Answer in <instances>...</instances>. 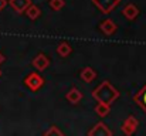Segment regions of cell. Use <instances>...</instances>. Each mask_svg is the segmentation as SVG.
Segmentation results:
<instances>
[{
  "label": "cell",
  "mask_w": 146,
  "mask_h": 136,
  "mask_svg": "<svg viewBox=\"0 0 146 136\" xmlns=\"http://www.w3.org/2000/svg\"><path fill=\"white\" fill-rule=\"evenodd\" d=\"M80 78H81L82 81H85V82H92V81L97 78V72H95V70H94L92 67H85V68L81 70Z\"/></svg>",
  "instance_id": "7c38bea8"
},
{
  "label": "cell",
  "mask_w": 146,
  "mask_h": 136,
  "mask_svg": "<svg viewBox=\"0 0 146 136\" xmlns=\"http://www.w3.org/2000/svg\"><path fill=\"white\" fill-rule=\"evenodd\" d=\"M99 30L102 31L104 36L111 37V36H113V34L116 33L118 26H116L115 21H112L111 19H104V20H101V23H99Z\"/></svg>",
  "instance_id": "5b68a950"
},
{
  "label": "cell",
  "mask_w": 146,
  "mask_h": 136,
  "mask_svg": "<svg viewBox=\"0 0 146 136\" xmlns=\"http://www.w3.org/2000/svg\"><path fill=\"white\" fill-rule=\"evenodd\" d=\"M4 60H6V57L0 52V64H3V62H4Z\"/></svg>",
  "instance_id": "d6986e66"
},
{
  "label": "cell",
  "mask_w": 146,
  "mask_h": 136,
  "mask_svg": "<svg viewBox=\"0 0 146 136\" xmlns=\"http://www.w3.org/2000/svg\"><path fill=\"white\" fill-rule=\"evenodd\" d=\"M65 99H67L71 105H77V103H80V102H81V99H82V92L78 90V88L72 87L71 90L67 92Z\"/></svg>",
  "instance_id": "30bf717a"
},
{
  "label": "cell",
  "mask_w": 146,
  "mask_h": 136,
  "mask_svg": "<svg viewBox=\"0 0 146 136\" xmlns=\"http://www.w3.org/2000/svg\"><path fill=\"white\" fill-rule=\"evenodd\" d=\"M7 3L10 4V7H11L16 13L23 14V13H24V10L31 4V0H9Z\"/></svg>",
  "instance_id": "ba28073f"
},
{
  "label": "cell",
  "mask_w": 146,
  "mask_h": 136,
  "mask_svg": "<svg viewBox=\"0 0 146 136\" xmlns=\"http://www.w3.org/2000/svg\"><path fill=\"white\" fill-rule=\"evenodd\" d=\"M91 1L102 14H109L121 3V0H91Z\"/></svg>",
  "instance_id": "3957f363"
},
{
  "label": "cell",
  "mask_w": 146,
  "mask_h": 136,
  "mask_svg": "<svg viewBox=\"0 0 146 136\" xmlns=\"http://www.w3.org/2000/svg\"><path fill=\"white\" fill-rule=\"evenodd\" d=\"M6 6H7V0H0V11H1Z\"/></svg>",
  "instance_id": "ac0fdd59"
},
{
  "label": "cell",
  "mask_w": 146,
  "mask_h": 136,
  "mask_svg": "<svg viewBox=\"0 0 146 136\" xmlns=\"http://www.w3.org/2000/svg\"><path fill=\"white\" fill-rule=\"evenodd\" d=\"M24 14L30 19V20H37L40 16H41V10H40V7L38 6H36V4H30L26 10H24Z\"/></svg>",
  "instance_id": "4fadbf2b"
},
{
  "label": "cell",
  "mask_w": 146,
  "mask_h": 136,
  "mask_svg": "<svg viewBox=\"0 0 146 136\" xmlns=\"http://www.w3.org/2000/svg\"><path fill=\"white\" fill-rule=\"evenodd\" d=\"M44 136H62V132L55 125H52V126H50L48 131L44 132Z\"/></svg>",
  "instance_id": "e0dca14e"
},
{
  "label": "cell",
  "mask_w": 146,
  "mask_h": 136,
  "mask_svg": "<svg viewBox=\"0 0 146 136\" xmlns=\"http://www.w3.org/2000/svg\"><path fill=\"white\" fill-rule=\"evenodd\" d=\"M122 14L128 19V20H135L138 16H139V9H138V6L136 4H133V3H128L123 9H122Z\"/></svg>",
  "instance_id": "9c48e42d"
},
{
  "label": "cell",
  "mask_w": 146,
  "mask_h": 136,
  "mask_svg": "<svg viewBox=\"0 0 146 136\" xmlns=\"http://www.w3.org/2000/svg\"><path fill=\"white\" fill-rule=\"evenodd\" d=\"M24 85L33 92H37L38 90L43 88L44 85V78L38 74V72H30L26 78H24Z\"/></svg>",
  "instance_id": "7a4b0ae2"
},
{
  "label": "cell",
  "mask_w": 146,
  "mask_h": 136,
  "mask_svg": "<svg viewBox=\"0 0 146 136\" xmlns=\"http://www.w3.org/2000/svg\"><path fill=\"white\" fill-rule=\"evenodd\" d=\"M138 126H139V121H138L135 116L131 115V116H128V118L122 122L121 129H122V132H123L126 136H131V135H133V133L136 132Z\"/></svg>",
  "instance_id": "277c9868"
},
{
  "label": "cell",
  "mask_w": 146,
  "mask_h": 136,
  "mask_svg": "<svg viewBox=\"0 0 146 136\" xmlns=\"http://www.w3.org/2000/svg\"><path fill=\"white\" fill-rule=\"evenodd\" d=\"M92 98L97 102H102V103H113L118 98H119V91L116 90L109 81H102L97 88L92 91Z\"/></svg>",
  "instance_id": "6da1fadb"
},
{
  "label": "cell",
  "mask_w": 146,
  "mask_h": 136,
  "mask_svg": "<svg viewBox=\"0 0 146 136\" xmlns=\"http://www.w3.org/2000/svg\"><path fill=\"white\" fill-rule=\"evenodd\" d=\"M112 135H113V132L104 122H98L97 125H94L92 129L88 132V136H112Z\"/></svg>",
  "instance_id": "8992f818"
},
{
  "label": "cell",
  "mask_w": 146,
  "mask_h": 136,
  "mask_svg": "<svg viewBox=\"0 0 146 136\" xmlns=\"http://www.w3.org/2000/svg\"><path fill=\"white\" fill-rule=\"evenodd\" d=\"M109 112H111V105H108V103H102V102H98V105L95 106V113H97L98 116L105 118V116L109 115Z\"/></svg>",
  "instance_id": "9a60e30c"
},
{
  "label": "cell",
  "mask_w": 146,
  "mask_h": 136,
  "mask_svg": "<svg viewBox=\"0 0 146 136\" xmlns=\"http://www.w3.org/2000/svg\"><path fill=\"white\" fill-rule=\"evenodd\" d=\"M71 52H72V47H71L70 43L62 41V43H60V44L57 45V54H58L60 57L65 58V57H68Z\"/></svg>",
  "instance_id": "5bb4252c"
},
{
  "label": "cell",
  "mask_w": 146,
  "mask_h": 136,
  "mask_svg": "<svg viewBox=\"0 0 146 136\" xmlns=\"http://www.w3.org/2000/svg\"><path fill=\"white\" fill-rule=\"evenodd\" d=\"M31 64H33V67H34L37 71H44V70H47L50 67V58L46 54L40 52V54H37V55L33 58Z\"/></svg>",
  "instance_id": "52a82bcc"
},
{
  "label": "cell",
  "mask_w": 146,
  "mask_h": 136,
  "mask_svg": "<svg viewBox=\"0 0 146 136\" xmlns=\"http://www.w3.org/2000/svg\"><path fill=\"white\" fill-rule=\"evenodd\" d=\"M133 102L146 113V85L133 95Z\"/></svg>",
  "instance_id": "8fae6325"
},
{
  "label": "cell",
  "mask_w": 146,
  "mask_h": 136,
  "mask_svg": "<svg viewBox=\"0 0 146 136\" xmlns=\"http://www.w3.org/2000/svg\"><path fill=\"white\" fill-rule=\"evenodd\" d=\"M48 6H50V9H51V10H54V11H60V10H62V9H64L65 1H64V0H50Z\"/></svg>",
  "instance_id": "2e32d148"
},
{
  "label": "cell",
  "mask_w": 146,
  "mask_h": 136,
  "mask_svg": "<svg viewBox=\"0 0 146 136\" xmlns=\"http://www.w3.org/2000/svg\"><path fill=\"white\" fill-rule=\"evenodd\" d=\"M0 77H1V70H0Z\"/></svg>",
  "instance_id": "ffe728a7"
}]
</instances>
